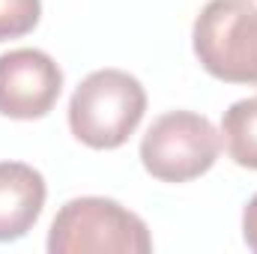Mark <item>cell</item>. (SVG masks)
Returning a JSON list of instances; mask_svg holds the SVG:
<instances>
[{
    "instance_id": "obj_7",
    "label": "cell",
    "mask_w": 257,
    "mask_h": 254,
    "mask_svg": "<svg viewBox=\"0 0 257 254\" xmlns=\"http://www.w3.org/2000/svg\"><path fill=\"white\" fill-rule=\"evenodd\" d=\"M221 141L233 165L257 171V96L239 99L224 111Z\"/></svg>"
},
{
    "instance_id": "obj_3",
    "label": "cell",
    "mask_w": 257,
    "mask_h": 254,
    "mask_svg": "<svg viewBox=\"0 0 257 254\" xmlns=\"http://www.w3.org/2000/svg\"><path fill=\"white\" fill-rule=\"evenodd\" d=\"M192 45L212 78L257 87V3L209 0L194 18Z\"/></svg>"
},
{
    "instance_id": "obj_6",
    "label": "cell",
    "mask_w": 257,
    "mask_h": 254,
    "mask_svg": "<svg viewBox=\"0 0 257 254\" xmlns=\"http://www.w3.org/2000/svg\"><path fill=\"white\" fill-rule=\"evenodd\" d=\"M48 197L45 177L24 162H0V242H15L33 230Z\"/></svg>"
},
{
    "instance_id": "obj_5",
    "label": "cell",
    "mask_w": 257,
    "mask_h": 254,
    "mask_svg": "<svg viewBox=\"0 0 257 254\" xmlns=\"http://www.w3.org/2000/svg\"><path fill=\"white\" fill-rule=\"evenodd\" d=\"M63 93V69L39 48L0 54V114L9 120H42Z\"/></svg>"
},
{
    "instance_id": "obj_9",
    "label": "cell",
    "mask_w": 257,
    "mask_h": 254,
    "mask_svg": "<svg viewBox=\"0 0 257 254\" xmlns=\"http://www.w3.org/2000/svg\"><path fill=\"white\" fill-rule=\"evenodd\" d=\"M242 239L251 251H257V194L242 209Z\"/></svg>"
},
{
    "instance_id": "obj_8",
    "label": "cell",
    "mask_w": 257,
    "mask_h": 254,
    "mask_svg": "<svg viewBox=\"0 0 257 254\" xmlns=\"http://www.w3.org/2000/svg\"><path fill=\"white\" fill-rule=\"evenodd\" d=\"M39 18L42 0H0V42L33 33Z\"/></svg>"
},
{
    "instance_id": "obj_1",
    "label": "cell",
    "mask_w": 257,
    "mask_h": 254,
    "mask_svg": "<svg viewBox=\"0 0 257 254\" xmlns=\"http://www.w3.org/2000/svg\"><path fill=\"white\" fill-rule=\"evenodd\" d=\"M147 114L144 84L123 69L90 72L69 99V129L90 150L123 147Z\"/></svg>"
},
{
    "instance_id": "obj_2",
    "label": "cell",
    "mask_w": 257,
    "mask_h": 254,
    "mask_svg": "<svg viewBox=\"0 0 257 254\" xmlns=\"http://www.w3.org/2000/svg\"><path fill=\"white\" fill-rule=\"evenodd\" d=\"M51 254H150L153 236L141 215L111 197H72L48 230Z\"/></svg>"
},
{
    "instance_id": "obj_4",
    "label": "cell",
    "mask_w": 257,
    "mask_h": 254,
    "mask_svg": "<svg viewBox=\"0 0 257 254\" xmlns=\"http://www.w3.org/2000/svg\"><path fill=\"white\" fill-rule=\"evenodd\" d=\"M221 153V132L194 111H168L141 138V165L159 183H192Z\"/></svg>"
}]
</instances>
